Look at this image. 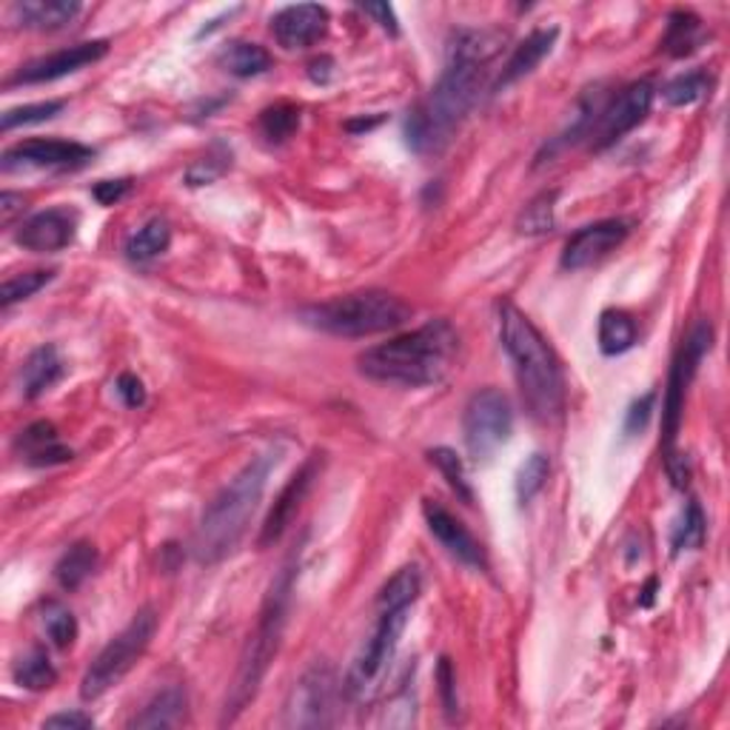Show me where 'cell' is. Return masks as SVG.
Listing matches in <instances>:
<instances>
[{"instance_id": "ffe728a7", "label": "cell", "mask_w": 730, "mask_h": 730, "mask_svg": "<svg viewBox=\"0 0 730 730\" xmlns=\"http://www.w3.org/2000/svg\"><path fill=\"white\" fill-rule=\"evenodd\" d=\"M18 454L26 465H35V468H52V465H64L71 463V449L60 443L57 429L52 422H32L26 431H21L18 443H14Z\"/></svg>"}, {"instance_id": "ba28073f", "label": "cell", "mask_w": 730, "mask_h": 730, "mask_svg": "<svg viewBox=\"0 0 730 730\" xmlns=\"http://www.w3.org/2000/svg\"><path fill=\"white\" fill-rule=\"evenodd\" d=\"M714 345V329L708 320L696 323L688 340L682 343L679 354H676L674 365H671V377H667V391H665V408H662V451L665 460L676 456V436H679L682 425V411H685V397H688L690 379L696 377V368L705 360V354Z\"/></svg>"}, {"instance_id": "7bdbcfd3", "label": "cell", "mask_w": 730, "mask_h": 730, "mask_svg": "<svg viewBox=\"0 0 730 730\" xmlns=\"http://www.w3.org/2000/svg\"><path fill=\"white\" fill-rule=\"evenodd\" d=\"M436 682H440V696H443L445 714L454 717L460 708H456V676H454V667H451L449 656L440 660V667H436Z\"/></svg>"}, {"instance_id": "d6a6232c", "label": "cell", "mask_w": 730, "mask_h": 730, "mask_svg": "<svg viewBox=\"0 0 730 730\" xmlns=\"http://www.w3.org/2000/svg\"><path fill=\"white\" fill-rule=\"evenodd\" d=\"M710 89H714V78L708 71H685L662 86V98L667 106H694L708 98Z\"/></svg>"}, {"instance_id": "8d00e7d4", "label": "cell", "mask_w": 730, "mask_h": 730, "mask_svg": "<svg viewBox=\"0 0 730 730\" xmlns=\"http://www.w3.org/2000/svg\"><path fill=\"white\" fill-rule=\"evenodd\" d=\"M548 474H551V460H548L545 454H531L526 463L520 465L513 488H517V499H520L522 506H528V502L545 488Z\"/></svg>"}, {"instance_id": "d4e9b609", "label": "cell", "mask_w": 730, "mask_h": 730, "mask_svg": "<svg viewBox=\"0 0 730 730\" xmlns=\"http://www.w3.org/2000/svg\"><path fill=\"white\" fill-rule=\"evenodd\" d=\"M422 590V574L417 565H406L388 579L377 594V613L408 611L417 602Z\"/></svg>"}, {"instance_id": "c3c4849f", "label": "cell", "mask_w": 730, "mask_h": 730, "mask_svg": "<svg viewBox=\"0 0 730 730\" xmlns=\"http://www.w3.org/2000/svg\"><path fill=\"white\" fill-rule=\"evenodd\" d=\"M23 195H14V191H3L0 195V220H3V225L12 223L18 214H23Z\"/></svg>"}, {"instance_id": "816d5d0a", "label": "cell", "mask_w": 730, "mask_h": 730, "mask_svg": "<svg viewBox=\"0 0 730 730\" xmlns=\"http://www.w3.org/2000/svg\"><path fill=\"white\" fill-rule=\"evenodd\" d=\"M377 123H379V118L360 120V123H354V120H352V123H349V126H345V129H349V132H360V129H365V132H368V129H374V126H377Z\"/></svg>"}, {"instance_id": "e0dca14e", "label": "cell", "mask_w": 730, "mask_h": 730, "mask_svg": "<svg viewBox=\"0 0 730 730\" xmlns=\"http://www.w3.org/2000/svg\"><path fill=\"white\" fill-rule=\"evenodd\" d=\"M78 234V214L71 209H46L35 218L23 220L14 240L26 252L52 254L66 248Z\"/></svg>"}, {"instance_id": "1f68e13d", "label": "cell", "mask_w": 730, "mask_h": 730, "mask_svg": "<svg viewBox=\"0 0 730 730\" xmlns=\"http://www.w3.org/2000/svg\"><path fill=\"white\" fill-rule=\"evenodd\" d=\"M41 622L46 637L52 639V645L60 648V651L75 645V639H78V619H75V613H71L64 602L46 599L41 608Z\"/></svg>"}, {"instance_id": "83f0119b", "label": "cell", "mask_w": 730, "mask_h": 730, "mask_svg": "<svg viewBox=\"0 0 730 730\" xmlns=\"http://www.w3.org/2000/svg\"><path fill=\"white\" fill-rule=\"evenodd\" d=\"M599 352L608 357L626 354L633 343H637V323L633 317L619 309H608L599 317Z\"/></svg>"}, {"instance_id": "30bf717a", "label": "cell", "mask_w": 730, "mask_h": 730, "mask_svg": "<svg viewBox=\"0 0 730 730\" xmlns=\"http://www.w3.org/2000/svg\"><path fill=\"white\" fill-rule=\"evenodd\" d=\"M408 611H394V613H379L377 628L368 639H365L363 651L357 653L349 679H345V694L352 696L354 703H365L372 699L374 690L379 688V682L386 676L388 665H391L400 637L406 631Z\"/></svg>"}, {"instance_id": "9c48e42d", "label": "cell", "mask_w": 730, "mask_h": 730, "mask_svg": "<svg viewBox=\"0 0 730 730\" xmlns=\"http://www.w3.org/2000/svg\"><path fill=\"white\" fill-rule=\"evenodd\" d=\"M465 449L477 463H488L513 434L511 400L499 388H483L468 400L463 417Z\"/></svg>"}, {"instance_id": "d590c367", "label": "cell", "mask_w": 730, "mask_h": 730, "mask_svg": "<svg viewBox=\"0 0 730 730\" xmlns=\"http://www.w3.org/2000/svg\"><path fill=\"white\" fill-rule=\"evenodd\" d=\"M705 542V513L699 508V502L690 499L685 511H682L679 522L674 528V537H671V548H674V554H682V551H694Z\"/></svg>"}, {"instance_id": "2e32d148", "label": "cell", "mask_w": 730, "mask_h": 730, "mask_svg": "<svg viewBox=\"0 0 730 730\" xmlns=\"http://www.w3.org/2000/svg\"><path fill=\"white\" fill-rule=\"evenodd\" d=\"M626 220H599L574 234L562 248V268L565 272H583L588 266H597L608 254L617 252L628 237Z\"/></svg>"}, {"instance_id": "3957f363", "label": "cell", "mask_w": 730, "mask_h": 730, "mask_svg": "<svg viewBox=\"0 0 730 730\" xmlns=\"http://www.w3.org/2000/svg\"><path fill=\"white\" fill-rule=\"evenodd\" d=\"M274 465H277V451L257 454L211 499L195 534V556L203 565H218L237 551L252 526L254 511L261 506Z\"/></svg>"}, {"instance_id": "4fadbf2b", "label": "cell", "mask_w": 730, "mask_h": 730, "mask_svg": "<svg viewBox=\"0 0 730 730\" xmlns=\"http://www.w3.org/2000/svg\"><path fill=\"white\" fill-rule=\"evenodd\" d=\"M89 161H95V148L84 146L75 141H23L18 146L3 152V172H18V169H80Z\"/></svg>"}, {"instance_id": "60d3db41", "label": "cell", "mask_w": 730, "mask_h": 730, "mask_svg": "<svg viewBox=\"0 0 730 730\" xmlns=\"http://www.w3.org/2000/svg\"><path fill=\"white\" fill-rule=\"evenodd\" d=\"M229 166H232V152L225 146H214L209 155L191 163L189 172H186V182H189V186H209V182H214L218 177H223Z\"/></svg>"}, {"instance_id": "e575fe53", "label": "cell", "mask_w": 730, "mask_h": 730, "mask_svg": "<svg viewBox=\"0 0 730 730\" xmlns=\"http://www.w3.org/2000/svg\"><path fill=\"white\" fill-rule=\"evenodd\" d=\"M556 197H560L556 191H542L540 197H534V200L526 206V211L520 214V223H517L520 234H531V237H537V234L554 232Z\"/></svg>"}, {"instance_id": "7a4b0ae2", "label": "cell", "mask_w": 730, "mask_h": 730, "mask_svg": "<svg viewBox=\"0 0 730 730\" xmlns=\"http://www.w3.org/2000/svg\"><path fill=\"white\" fill-rule=\"evenodd\" d=\"M497 317L499 340L511 360L528 411L542 422L556 420L565 406V379H562L554 349L542 338V331L511 302H499Z\"/></svg>"}, {"instance_id": "8992f818", "label": "cell", "mask_w": 730, "mask_h": 730, "mask_svg": "<svg viewBox=\"0 0 730 730\" xmlns=\"http://www.w3.org/2000/svg\"><path fill=\"white\" fill-rule=\"evenodd\" d=\"M302 323L334 338H372L386 331L400 329L411 317V306L388 291H354V295L334 297L329 302H317L300 311Z\"/></svg>"}, {"instance_id": "74e56055", "label": "cell", "mask_w": 730, "mask_h": 730, "mask_svg": "<svg viewBox=\"0 0 730 730\" xmlns=\"http://www.w3.org/2000/svg\"><path fill=\"white\" fill-rule=\"evenodd\" d=\"M66 103L64 100H41V103H26L18 106V109H9L0 118V129L3 132H12L18 126H32V123H46V120L57 118V114L64 112Z\"/></svg>"}, {"instance_id": "f35d334b", "label": "cell", "mask_w": 730, "mask_h": 730, "mask_svg": "<svg viewBox=\"0 0 730 730\" xmlns=\"http://www.w3.org/2000/svg\"><path fill=\"white\" fill-rule=\"evenodd\" d=\"M55 280V272H23L14 274L9 280H3L0 286V302H3V309H12L14 302L29 300L32 295H37L46 283Z\"/></svg>"}, {"instance_id": "8fae6325", "label": "cell", "mask_w": 730, "mask_h": 730, "mask_svg": "<svg viewBox=\"0 0 730 730\" xmlns=\"http://www.w3.org/2000/svg\"><path fill=\"white\" fill-rule=\"evenodd\" d=\"M338 676L325 662L311 665L283 705V725L286 728H329L338 714Z\"/></svg>"}, {"instance_id": "f907efd6", "label": "cell", "mask_w": 730, "mask_h": 730, "mask_svg": "<svg viewBox=\"0 0 730 730\" xmlns=\"http://www.w3.org/2000/svg\"><path fill=\"white\" fill-rule=\"evenodd\" d=\"M656 585H660V583H656V579H651V583L645 585V590H642L645 597L639 599V605H642V608H651V605H653V590H656Z\"/></svg>"}, {"instance_id": "6da1fadb", "label": "cell", "mask_w": 730, "mask_h": 730, "mask_svg": "<svg viewBox=\"0 0 730 730\" xmlns=\"http://www.w3.org/2000/svg\"><path fill=\"white\" fill-rule=\"evenodd\" d=\"M460 352V334L449 320H431L360 354V372L386 386L425 388L443 383Z\"/></svg>"}, {"instance_id": "5b68a950", "label": "cell", "mask_w": 730, "mask_h": 730, "mask_svg": "<svg viewBox=\"0 0 730 730\" xmlns=\"http://www.w3.org/2000/svg\"><path fill=\"white\" fill-rule=\"evenodd\" d=\"M295 576H297V560L286 562L277 574V579L272 583L266 594V602H263L261 619H257V628L248 637L246 648H243V656H240L237 676H234L232 694L225 699V714L223 722H234V719L246 710V705L252 703L257 690H261V682L266 676L268 665L280 651V639L286 631V619H288V599H291V588H295Z\"/></svg>"}, {"instance_id": "681fc988", "label": "cell", "mask_w": 730, "mask_h": 730, "mask_svg": "<svg viewBox=\"0 0 730 730\" xmlns=\"http://www.w3.org/2000/svg\"><path fill=\"white\" fill-rule=\"evenodd\" d=\"M331 75H334V60L331 57H317L309 64V78L314 84H329Z\"/></svg>"}, {"instance_id": "9a60e30c", "label": "cell", "mask_w": 730, "mask_h": 730, "mask_svg": "<svg viewBox=\"0 0 730 730\" xmlns=\"http://www.w3.org/2000/svg\"><path fill=\"white\" fill-rule=\"evenodd\" d=\"M320 468H323V460H320V454H314V456H309V460H306V463L295 471V474H291V479L283 485L280 497L274 499L272 511H268L266 522H263V531H261V540H257V545L272 548L274 542H280V537L286 534L288 526L295 522L297 511H300V506L306 502V497H309L314 479L320 477Z\"/></svg>"}, {"instance_id": "44dd1931", "label": "cell", "mask_w": 730, "mask_h": 730, "mask_svg": "<svg viewBox=\"0 0 730 730\" xmlns=\"http://www.w3.org/2000/svg\"><path fill=\"white\" fill-rule=\"evenodd\" d=\"M78 14V0H23L12 7V18L18 21V26L37 29V32L66 29Z\"/></svg>"}, {"instance_id": "7402d4cb", "label": "cell", "mask_w": 730, "mask_h": 730, "mask_svg": "<svg viewBox=\"0 0 730 730\" xmlns=\"http://www.w3.org/2000/svg\"><path fill=\"white\" fill-rule=\"evenodd\" d=\"M556 43V29H540V32H534V35H528L526 41L513 49V55L508 57L506 69H502V75H499L497 86L494 89H506V86L517 84V80H522L526 75H531V71L537 69V66L545 60L548 55H551V49H554Z\"/></svg>"}, {"instance_id": "f6af8a7d", "label": "cell", "mask_w": 730, "mask_h": 730, "mask_svg": "<svg viewBox=\"0 0 730 730\" xmlns=\"http://www.w3.org/2000/svg\"><path fill=\"white\" fill-rule=\"evenodd\" d=\"M129 189H132L129 180H100L98 186L91 189V197H95L100 206H114L129 195Z\"/></svg>"}, {"instance_id": "5bb4252c", "label": "cell", "mask_w": 730, "mask_h": 730, "mask_svg": "<svg viewBox=\"0 0 730 730\" xmlns=\"http://www.w3.org/2000/svg\"><path fill=\"white\" fill-rule=\"evenodd\" d=\"M106 52H109V43L106 41H84L75 43V46H66L60 52H52V55L35 57L29 60L26 66L14 71L9 84L23 86V84H52V80H60L66 75H75V71L86 69V66L98 64L103 60Z\"/></svg>"}, {"instance_id": "ab89813d", "label": "cell", "mask_w": 730, "mask_h": 730, "mask_svg": "<svg viewBox=\"0 0 730 730\" xmlns=\"http://www.w3.org/2000/svg\"><path fill=\"white\" fill-rule=\"evenodd\" d=\"M429 456H431V463L440 468V474L445 477V483L451 485V491L471 506V502H474V491H471L468 477H465V468H463V460L456 456V451L434 449V451H429Z\"/></svg>"}, {"instance_id": "d6986e66", "label": "cell", "mask_w": 730, "mask_h": 730, "mask_svg": "<svg viewBox=\"0 0 730 730\" xmlns=\"http://www.w3.org/2000/svg\"><path fill=\"white\" fill-rule=\"evenodd\" d=\"M422 513H425L429 531L440 540V545H443L451 556H456L460 562L471 565V568H488V556H485L483 545L474 540V534H471L463 522L456 520L454 513L445 511V508L436 506V502H431V499H425Z\"/></svg>"}, {"instance_id": "4316f807", "label": "cell", "mask_w": 730, "mask_h": 730, "mask_svg": "<svg viewBox=\"0 0 730 730\" xmlns=\"http://www.w3.org/2000/svg\"><path fill=\"white\" fill-rule=\"evenodd\" d=\"M98 568V551L91 542H75L55 565V579L64 590H78Z\"/></svg>"}, {"instance_id": "ee69618b", "label": "cell", "mask_w": 730, "mask_h": 730, "mask_svg": "<svg viewBox=\"0 0 730 730\" xmlns=\"http://www.w3.org/2000/svg\"><path fill=\"white\" fill-rule=\"evenodd\" d=\"M114 391H118V397L126 408L146 406V388H143V383L134 374H120L118 383H114Z\"/></svg>"}, {"instance_id": "f1b7e54d", "label": "cell", "mask_w": 730, "mask_h": 730, "mask_svg": "<svg viewBox=\"0 0 730 730\" xmlns=\"http://www.w3.org/2000/svg\"><path fill=\"white\" fill-rule=\"evenodd\" d=\"M169 243H172L169 223L163 218H155L148 220V223H143L141 229L126 240V257L132 263H148L155 261V257H161V254L169 248Z\"/></svg>"}, {"instance_id": "7dc6e473", "label": "cell", "mask_w": 730, "mask_h": 730, "mask_svg": "<svg viewBox=\"0 0 730 730\" xmlns=\"http://www.w3.org/2000/svg\"><path fill=\"white\" fill-rule=\"evenodd\" d=\"M363 12L372 14L374 21H377L379 26L386 29L388 35H397V32H400V23H397V14H394V9L388 7V3H365Z\"/></svg>"}, {"instance_id": "836d02e7", "label": "cell", "mask_w": 730, "mask_h": 730, "mask_svg": "<svg viewBox=\"0 0 730 730\" xmlns=\"http://www.w3.org/2000/svg\"><path fill=\"white\" fill-rule=\"evenodd\" d=\"M300 109L295 103H274L261 112V134L268 143L280 146L288 137H295L300 129Z\"/></svg>"}, {"instance_id": "52a82bcc", "label": "cell", "mask_w": 730, "mask_h": 730, "mask_svg": "<svg viewBox=\"0 0 730 730\" xmlns=\"http://www.w3.org/2000/svg\"><path fill=\"white\" fill-rule=\"evenodd\" d=\"M155 633V608H141L118 637L109 639V645L95 656V662H91L89 671H86L84 679H80V696H84L86 703L100 699L106 690H112L114 685H120V679L137 665V660H141L146 648L152 645Z\"/></svg>"}, {"instance_id": "277c9868", "label": "cell", "mask_w": 730, "mask_h": 730, "mask_svg": "<svg viewBox=\"0 0 730 730\" xmlns=\"http://www.w3.org/2000/svg\"><path fill=\"white\" fill-rule=\"evenodd\" d=\"M485 84V64L477 57L449 52V66L431 95L406 120V141L417 155L440 152L454 137Z\"/></svg>"}, {"instance_id": "4dcf8cb0", "label": "cell", "mask_w": 730, "mask_h": 730, "mask_svg": "<svg viewBox=\"0 0 730 730\" xmlns=\"http://www.w3.org/2000/svg\"><path fill=\"white\" fill-rule=\"evenodd\" d=\"M12 676L14 682H18V688L35 690V694L37 690H49L57 682L55 665H52V660L46 656L43 648H32L29 653H23L21 660L14 662Z\"/></svg>"}, {"instance_id": "ac0fdd59", "label": "cell", "mask_w": 730, "mask_h": 730, "mask_svg": "<svg viewBox=\"0 0 730 730\" xmlns=\"http://www.w3.org/2000/svg\"><path fill=\"white\" fill-rule=\"evenodd\" d=\"M329 29V9L320 3H297L286 7L272 18V35L283 49H306L314 46Z\"/></svg>"}, {"instance_id": "7c38bea8", "label": "cell", "mask_w": 730, "mask_h": 730, "mask_svg": "<svg viewBox=\"0 0 730 730\" xmlns=\"http://www.w3.org/2000/svg\"><path fill=\"white\" fill-rule=\"evenodd\" d=\"M653 98H656V89H653L651 80H637V84L626 86L611 103H605L599 109L594 129L588 134L590 148L602 152V148L622 141L628 132H633L651 114Z\"/></svg>"}, {"instance_id": "603a6c76", "label": "cell", "mask_w": 730, "mask_h": 730, "mask_svg": "<svg viewBox=\"0 0 730 730\" xmlns=\"http://www.w3.org/2000/svg\"><path fill=\"white\" fill-rule=\"evenodd\" d=\"M64 372H66L64 357H60V352H57L55 345H41V349H35L21 368L23 397L35 400V397L46 394L52 386H55L57 379L64 377Z\"/></svg>"}, {"instance_id": "bcb514c9", "label": "cell", "mask_w": 730, "mask_h": 730, "mask_svg": "<svg viewBox=\"0 0 730 730\" xmlns=\"http://www.w3.org/2000/svg\"><path fill=\"white\" fill-rule=\"evenodd\" d=\"M43 728H69V730H86L95 728V719L84 710H66V714H55L43 722Z\"/></svg>"}, {"instance_id": "f546056e", "label": "cell", "mask_w": 730, "mask_h": 730, "mask_svg": "<svg viewBox=\"0 0 730 730\" xmlns=\"http://www.w3.org/2000/svg\"><path fill=\"white\" fill-rule=\"evenodd\" d=\"M703 43V21L690 12H674L667 18V32L662 37V49L671 57H685Z\"/></svg>"}, {"instance_id": "b9f144b4", "label": "cell", "mask_w": 730, "mask_h": 730, "mask_svg": "<svg viewBox=\"0 0 730 730\" xmlns=\"http://www.w3.org/2000/svg\"><path fill=\"white\" fill-rule=\"evenodd\" d=\"M653 402H656V394L648 391V394H642V397H639L631 408H628V417H626L628 436L639 434V431L645 429L648 420H651V414H653Z\"/></svg>"}, {"instance_id": "484cf974", "label": "cell", "mask_w": 730, "mask_h": 730, "mask_svg": "<svg viewBox=\"0 0 730 730\" xmlns=\"http://www.w3.org/2000/svg\"><path fill=\"white\" fill-rule=\"evenodd\" d=\"M220 64H223V69L229 71V75H234V78H257V75L272 69L274 60L266 46H261V43L234 41L223 49Z\"/></svg>"}, {"instance_id": "cb8c5ba5", "label": "cell", "mask_w": 730, "mask_h": 730, "mask_svg": "<svg viewBox=\"0 0 730 730\" xmlns=\"http://www.w3.org/2000/svg\"><path fill=\"white\" fill-rule=\"evenodd\" d=\"M186 708H189L186 690L180 685H172V688H163L161 694L152 696L146 708L129 722V728H175L186 717Z\"/></svg>"}]
</instances>
